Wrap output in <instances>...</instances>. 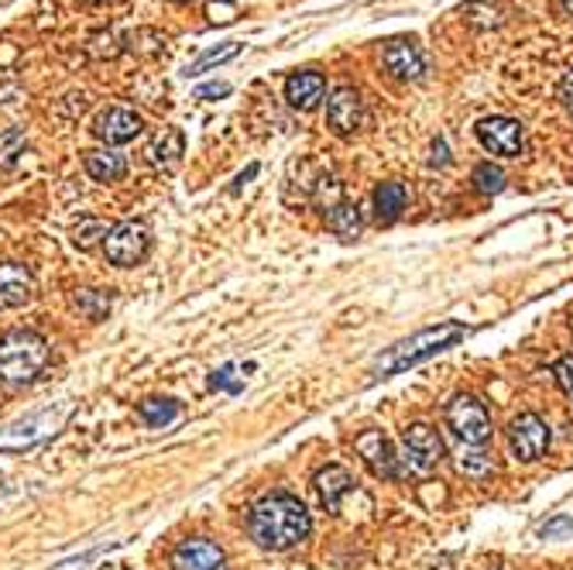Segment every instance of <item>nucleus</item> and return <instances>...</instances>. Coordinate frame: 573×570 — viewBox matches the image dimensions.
Masks as SVG:
<instances>
[{"mask_svg":"<svg viewBox=\"0 0 573 570\" xmlns=\"http://www.w3.org/2000/svg\"><path fill=\"white\" fill-rule=\"evenodd\" d=\"M309 529H312V519H309L306 505L289 492L265 495L247 516L251 539L262 550H272V553H285V550L299 547L309 536Z\"/></svg>","mask_w":573,"mask_h":570,"instance_id":"1","label":"nucleus"},{"mask_svg":"<svg viewBox=\"0 0 573 570\" xmlns=\"http://www.w3.org/2000/svg\"><path fill=\"white\" fill-rule=\"evenodd\" d=\"M464 337H467V327L456 324V320H443L437 327H426V330H419V333H412L406 340H398L395 348H388L375 361V368H371V375H375V379L398 375V372H406V368H412V364H419L426 358H433V354L453 348L456 340H464Z\"/></svg>","mask_w":573,"mask_h":570,"instance_id":"2","label":"nucleus"},{"mask_svg":"<svg viewBox=\"0 0 573 570\" xmlns=\"http://www.w3.org/2000/svg\"><path fill=\"white\" fill-rule=\"evenodd\" d=\"M48 364V340L35 330H11L0 337V385L35 382Z\"/></svg>","mask_w":573,"mask_h":570,"instance_id":"3","label":"nucleus"},{"mask_svg":"<svg viewBox=\"0 0 573 570\" xmlns=\"http://www.w3.org/2000/svg\"><path fill=\"white\" fill-rule=\"evenodd\" d=\"M73 409H76L73 398H63L59 406L38 409L32 416H24V419L4 426V430H0V450H27V447H35V443L55 437L66 426V419L73 416Z\"/></svg>","mask_w":573,"mask_h":570,"instance_id":"4","label":"nucleus"},{"mask_svg":"<svg viewBox=\"0 0 573 570\" xmlns=\"http://www.w3.org/2000/svg\"><path fill=\"white\" fill-rule=\"evenodd\" d=\"M443 458V440L429 423H412L403 434V458L398 474H429Z\"/></svg>","mask_w":573,"mask_h":570,"instance_id":"5","label":"nucleus"},{"mask_svg":"<svg viewBox=\"0 0 573 570\" xmlns=\"http://www.w3.org/2000/svg\"><path fill=\"white\" fill-rule=\"evenodd\" d=\"M447 426L464 440V447H484L492 440V413L474 395L453 398L447 406Z\"/></svg>","mask_w":573,"mask_h":570,"instance_id":"6","label":"nucleus"},{"mask_svg":"<svg viewBox=\"0 0 573 570\" xmlns=\"http://www.w3.org/2000/svg\"><path fill=\"white\" fill-rule=\"evenodd\" d=\"M103 248H107V259L118 268H134L137 262H145V254L152 248V234L141 220H124L110 227Z\"/></svg>","mask_w":573,"mask_h":570,"instance_id":"7","label":"nucleus"},{"mask_svg":"<svg viewBox=\"0 0 573 570\" xmlns=\"http://www.w3.org/2000/svg\"><path fill=\"white\" fill-rule=\"evenodd\" d=\"M508 447L522 464H532L550 447V426L542 423L536 413H519L508 426Z\"/></svg>","mask_w":573,"mask_h":570,"instance_id":"8","label":"nucleus"},{"mask_svg":"<svg viewBox=\"0 0 573 570\" xmlns=\"http://www.w3.org/2000/svg\"><path fill=\"white\" fill-rule=\"evenodd\" d=\"M477 141L492 155L519 158L522 155V145H526V134H522V124L511 121V118H484L477 124Z\"/></svg>","mask_w":573,"mask_h":570,"instance_id":"9","label":"nucleus"},{"mask_svg":"<svg viewBox=\"0 0 573 570\" xmlns=\"http://www.w3.org/2000/svg\"><path fill=\"white\" fill-rule=\"evenodd\" d=\"M354 450L357 458L371 468V474L375 478H385V481H395L398 478V458L395 450L388 443V437L382 430H364L354 437Z\"/></svg>","mask_w":573,"mask_h":570,"instance_id":"10","label":"nucleus"},{"mask_svg":"<svg viewBox=\"0 0 573 570\" xmlns=\"http://www.w3.org/2000/svg\"><path fill=\"white\" fill-rule=\"evenodd\" d=\"M141 131H145V121H141V113L128 107H110L93 121V134L107 141V145H128Z\"/></svg>","mask_w":573,"mask_h":570,"instance_id":"11","label":"nucleus"},{"mask_svg":"<svg viewBox=\"0 0 573 570\" xmlns=\"http://www.w3.org/2000/svg\"><path fill=\"white\" fill-rule=\"evenodd\" d=\"M364 121V100L354 87H340L330 94V103H327V124L333 128V134L348 138L361 128Z\"/></svg>","mask_w":573,"mask_h":570,"instance_id":"12","label":"nucleus"},{"mask_svg":"<svg viewBox=\"0 0 573 570\" xmlns=\"http://www.w3.org/2000/svg\"><path fill=\"white\" fill-rule=\"evenodd\" d=\"M172 570H227V557L213 539H186L172 550Z\"/></svg>","mask_w":573,"mask_h":570,"instance_id":"13","label":"nucleus"},{"mask_svg":"<svg viewBox=\"0 0 573 570\" xmlns=\"http://www.w3.org/2000/svg\"><path fill=\"white\" fill-rule=\"evenodd\" d=\"M35 296V275L24 265H0V309H18Z\"/></svg>","mask_w":573,"mask_h":570,"instance_id":"14","label":"nucleus"},{"mask_svg":"<svg viewBox=\"0 0 573 570\" xmlns=\"http://www.w3.org/2000/svg\"><path fill=\"white\" fill-rule=\"evenodd\" d=\"M385 66H388V73L392 76H398V79H422V73H426V55H422V48L416 45V42H392L388 48H385Z\"/></svg>","mask_w":573,"mask_h":570,"instance_id":"15","label":"nucleus"},{"mask_svg":"<svg viewBox=\"0 0 573 570\" xmlns=\"http://www.w3.org/2000/svg\"><path fill=\"white\" fill-rule=\"evenodd\" d=\"M327 94V79L320 73H296L285 83V100H289L296 110H312Z\"/></svg>","mask_w":573,"mask_h":570,"instance_id":"16","label":"nucleus"},{"mask_svg":"<svg viewBox=\"0 0 573 570\" xmlns=\"http://www.w3.org/2000/svg\"><path fill=\"white\" fill-rule=\"evenodd\" d=\"M183 152H186V138H183L179 128H162L152 138V145L145 149L148 165H155V168H176L179 158H183Z\"/></svg>","mask_w":573,"mask_h":570,"instance_id":"17","label":"nucleus"},{"mask_svg":"<svg viewBox=\"0 0 573 570\" xmlns=\"http://www.w3.org/2000/svg\"><path fill=\"white\" fill-rule=\"evenodd\" d=\"M354 489V474L340 464H330L317 474V492H320V502L327 505V512H340V502Z\"/></svg>","mask_w":573,"mask_h":570,"instance_id":"18","label":"nucleus"},{"mask_svg":"<svg viewBox=\"0 0 573 570\" xmlns=\"http://www.w3.org/2000/svg\"><path fill=\"white\" fill-rule=\"evenodd\" d=\"M82 165H86V173H90V179H97V183H121L128 176V158L113 149L86 152Z\"/></svg>","mask_w":573,"mask_h":570,"instance_id":"19","label":"nucleus"},{"mask_svg":"<svg viewBox=\"0 0 573 570\" xmlns=\"http://www.w3.org/2000/svg\"><path fill=\"white\" fill-rule=\"evenodd\" d=\"M406 210V186L403 183H382L375 189V217L378 223H392Z\"/></svg>","mask_w":573,"mask_h":570,"instance_id":"20","label":"nucleus"},{"mask_svg":"<svg viewBox=\"0 0 573 570\" xmlns=\"http://www.w3.org/2000/svg\"><path fill=\"white\" fill-rule=\"evenodd\" d=\"M456 471H461L464 478H471V481H484V478H492L498 471V464L484 447H467V450H461V458H456Z\"/></svg>","mask_w":573,"mask_h":570,"instance_id":"21","label":"nucleus"},{"mask_svg":"<svg viewBox=\"0 0 573 570\" xmlns=\"http://www.w3.org/2000/svg\"><path fill=\"white\" fill-rule=\"evenodd\" d=\"M327 223H330V231H333L340 241H354V238L361 234V227H364L361 210H357L354 204H348V199H343L340 207H333V210L327 213Z\"/></svg>","mask_w":573,"mask_h":570,"instance_id":"22","label":"nucleus"},{"mask_svg":"<svg viewBox=\"0 0 573 570\" xmlns=\"http://www.w3.org/2000/svg\"><path fill=\"white\" fill-rule=\"evenodd\" d=\"M183 413L179 403H172V398H145V403L137 406V416L145 426H152V430H165V426L176 419Z\"/></svg>","mask_w":573,"mask_h":570,"instance_id":"23","label":"nucleus"},{"mask_svg":"<svg viewBox=\"0 0 573 570\" xmlns=\"http://www.w3.org/2000/svg\"><path fill=\"white\" fill-rule=\"evenodd\" d=\"M238 52H241V42H223L220 48H207L203 55H199V59H192V63L186 66V76H203V73L213 69V66L231 63Z\"/></svg>","mask_w":573,"mask_h":570,"instance_id":"24","label":"nucleus"},{"mask_svg":"<svg viewBox=\"0 0 573 570\" xmlns=\"http://www.w3.org/2000/svg\"><path fill=\"white\" fill-rule=\"evenodd\" d=\"M76 309L82 313L86 320H103L107 309H110V296L100 293V289H82V293L76 296Z\"/></svg>","mask_w":573,"mask_h":570,"instance_id":"25","label":"nucleus"},{"mask_svg":"<svg viewBox=\"0 0 573 570\" xmlns=\"http://www.w3.org/2000/svg\"><path fill=\"white\" fill-rule=\"evenodd\" d=\"M474 186H477V193H484V196H495V193L505 189V173H502L498 165H492V162H481V165L474 168Z\"/></svg>","mask_w":573,"mask_h":570,"instance_id":"26","label":"nucleus"},{"mask_svg":"<svg viewBox=\"0 0 573 570\" xmlns=\"http://www.w3.org/2000/svg\"><path fill=\"white\" fill-rule=\"evenodd\" d=\"M27 149V138L24 131L18 128H8V131H0V165H14Z\"/></svg>","mask_w":573,"mask_h":570,"instance_id":"27","label":"nucleus"},{"mask_svg":"<svg viewBox=\"0 0 573 570\" xmlns=\"http://www.w3.org/2000/svg\"><path fill=\"white\" fill-rule=\"evenodd\" d=\"M241 372H251V364L241 368V364H227L220 372H213L210 379V388H223V392H241L244 388V375Z\"/></svg>","mask_w":573,"mask_h":570,"instance_id":"28","label":"nucleus"},{"mask_svg":"<svg viewBox=\"0 0 573 570\" xmlns=\"http://www.w3.org/2000/svg\"><path fill=\"white\" fill-rule=\"evenodd\" d=\"M317 204H320L323 213H330L333 207L343 204V186H340L333 176H330V179H320V186H317Z\"/></svg>","mask_w":573,"mask_h":570,"instance_id":"29","label":"nucleus"},{"mask_svg":"<svg viewBox=\"0 0 573 570\" xmlns=\"http://www.w3.org/2000/svg\"><path fill=\"white\" fill-rule=\"evenodd\" d=\"M110 234V227L103 223V220H82L79 227H76V244L79 248H90V244H97L100 238H107Z\"/></svg>","mask_w":573,"mask_h":570,"instance_id":"30","label":"nucleus"},{"mask_svg":"<svg viewBox=\"0 0 573 570\" xmlns=\"http://www.w3.org/2000/svg\"><path fill=\"white\" fill-rule=\"evenodd\" d=\"M539 536L542 539H566V536H573V519L570 516H553V519H547L539 526Z\"/></svg>","mask_w":573,"mask_h":570,"instance_id":"31","label":"nucleus"},{"mask_svg":"<svg viewBox=\"0 0 573 570\" xmlns=\"http://www.w3.org/2000/svg\"><path fill=\"white\" fill-rule=\"evenodd\" d=\"M553 375H557L560 388L566 392V398L573 403V358H560L557 368H553Z\"/></svg>","mask_w":573,"mask_h":570,"instance_id":"32","label":"nucleus"},{"mask_svg":"<svg viewBox=\"0 0 573 570\" xmlns=\"http://www.w3.org/2000/svg\"><path fill=\"white\" fill-rule=\"evenodd\" d=\"M231 94V87H227V83H210V87H199L196 90V97L199 100H210V97H227Z\"/></svg>","mask_w":573,"mask_h":570,"instance_id":"33","label":"nucleus"},{"mask_svg":"<svg viewBox=\"0 0 573 570\" xmlns=\"http://www.w3.org/2000/svg\"><path fill=\"white\" fill-rule=\"evenodd\" d=\"M560 100L566 103V110L573 113V69L563 76V83H560Z\"/></svg>","mask_w":573,"mask_h":570,"instance_id":"34","label":"nucleus"},{"mask_svg":"<svg viewBox=\"0 0 573 570\" xmlns=\"http://www.w3.org/2000/svg\"><path fill=\"white\" fill-rule=\"evenodd\" d=\"M433 162H440V165L450 162V158H447V145H443V141H437V145H433Z\"/></svg>","mask_w":573,"mask_h":570,"instance_id":"35","label":"nucleus"},{"mask_svg":"<svg viewBox=\"0 0 573 570\" xmlns=\"http://www.w3.org/2000/svg\"><path fill=\"white\" fill-rule=\"evenodd\" d=\"M254 176H257V165H251L247 173H241V176H238V186H234V189H241V186H244L247 179H254Z\"/></svg>","mask_w":573,"mask_h":570,"instance_id":"36","label":"nucleus"},{"mask_svg":"<svg viewBox=\"0 0 573 570\" xmlns=\"http://www.w3.org/2000/svg\"><path fill=\"white\" fill-rule=\"evenodd\" d=\"M563 8H566V11L573 14V0H563Z\"/></svg>","mask_w":573,"mask_h":570,"instance_id":"37","label":"nucleus"}]
</instances>
